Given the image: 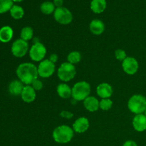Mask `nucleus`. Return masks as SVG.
Wrapping results in <instances>:
<instances>
[{"mask_svg": "<svg viewBox=\"0 0 146 146\" xmlns=\"http://www.w3.org/2000/svg\"><path fill=\"white\" fill-rule=\"evenodd\" d=\"M48 59H49L52 63L56 64L58 59V55H57L56 54H51V55L49 56V58H48Z\"/></svg>", "mask_w": 146, "mask_h": 146, "instance_id": "30", "label": "nucleus"}, {"mask_svg": "<svg viewBox=\"0 0 146 146\" xmlns=\"http://www.w3.org/2000/svg\"><path fill=\"white\" fill-rule=\"evenodd\" d=\"M122 68L125 74L132 76L138 72L139 64L135 58L127 56L126 58L122 61Z\"/></svg>", "mask_w": 146, "mask_h": 146, "instance_id": "10", "label": "nucleus"}, {"mask_svg": "<svg viewBox=\"0 0 146 146\" xmlns=\"http://www.w3.org/2000/svg\"><path fill=\"white\" fill-rule=\"evenodd\" d=\"M54 4L56 8H58V7H61L63 5V3H64V1L63 0H54Z\"/></svg>", "mask_w": 146, "mask_h": 146, "instance_id": "32", "label": "nucleus"}, {"mask_svg": "<svg viewBox=\"0 0 146 146\" xmlns=\"http://www.w3.org/2000/svg\"><path fill=\"white\" fill-rule=\"evenodd\" d=\"M89 29L94 35H101L105 31V24L101 20L95 19L90 23Z\"/></svg>", "mask_w": 146, "mask_h": 146, "instance_id": "15", "label": "nucleus"}, {"mask_svg": "<svg viewBox=\"0 0 146 146\" xmlns=\"http://www.w3.org/2000/svg\"><path fill=\"white\" fill-rule=\"evenodd\" d=\"M74 136V131L72 128L67 125L57 126L53 131V139L57 143L66 144L69 143Z\"/></svg>", "mask_w": 146, "mask_h": 146, "instance_id": "2", "label": "nucleus"}, {"mask_svg": "<svg viewBox=\"0 0 146 146\" xmlns=\"http://www.w3.org/2000/svg\"><path fill=\"white\" fill-rule=\"evenodd\" d=\"M30 58L35 62H41L46 54V48L41 42L33 44L29 51Z\"/></svg>", "mask_w": 146, "mask_h": 146, "instance_id": "7", "label": "nucleus"}, {"mask_svg": "<svg viewBox=\"0 0 146 146\" xmlns=\"http://www.w3.org/2000/svg\"><path fill=\"white\" fill-rule=\"evenodd\" d=\"M56 92L60 98L68 99L72 95V88L66 83H61L57 86Z\"/></svg>", "mask_w": 146, "mask_h": 146, "instance_id": "17", "label": "nucleus"}, {"mask_svg": "<svg viewBox=\"0 0 146 146\" xmlns=\"http://www.w3.org/2000/svg\"><path fill=\"white\" fill-rule=\"evenodd\" d=\"M91 85L85 81L76 83L72 88L71 97L76 101H84L91 94Z\"/></svg>", "mask_w": 146, "mask_h": 146, "instance_id": "3", "label": "nucleus"}, {"mask_svg": "<svg viewBox=\"0 0 146 146\" xmlns=\"http://www.w3.org/2000/svg\"><path fill=\"white\" fill-rule=\"evenodd\" d=\"M128 108L135 115L143 113L146 110V98L141 94L132 96L128 101Z\"/></svg>", "mask_w": 146, "mask_h": 146, "instance_id": "4", "label": "nucleus"}, {"mask_svg": "<svg viewBox=\"0 0 146 146\" xmlns=\"http://www.w3.org/2000/svg\"><path fill=\"white\" fill-rule=\"evenodd\" d=\"M13 34L12 28L9 26H4L0 29V41L2 43L9 42L12 38Z\"/></svg>", "mask_w": 146, "mask_h": 146, "instance_id": "19", "label": "nucleus"}, {"mask_svg": "<svg viewBox=\"0 0 146 146\" xmlns=\"http://www.w3.org/2000/svg\"><path fill=\"white\" fill-rule=\"evenodd\" d=\"M11 53L17 58H22L27 54L29 50L28 41L18 38L13 42L11 48Z\"/></svg>", "mask_w": 146, "mask_h": 146, "instance_id": "9", "label": "nucleus"}, {"mask_svg": "<svg viewBox=\"0 0 146 146\" xmlns=\"http://www.w3.org/2000/svg\"><path fill=\"white\" fill-rule=\"evenodd\" d=\"M106 8V0H92L91 2V9L95 14H101L104 12Z\"/></svg>", "mask_w": 146, "mask_h": 146, "instance_id": "20", "label": "nucleus"}, {"mask_svg": "<svg viewBox=\"0 0 146 146\" xmlns=\"http://www.w3.org/2000/svg\"><path fill=\"white\" fill-rule=\"evenodd\" d=\"M38 76L41 78H47L51 77L56 71L55 64L51 62L48 58L44 59L39 62L37 66Z\"/></svg>", "mask_w": 146, "mask_h": 146, "instance_id": "8", "label": "nucleus"}, {"mask_svg": "<svg viewBox=\"0 0 146 146\" xmlns=\"http://www.w3.org/2000/svg\"><path fill=\"white\" fill-rule=\"evenodd\" d=\"M54 17L56 22L62 25H68L73 21L72 13L64 7L56 8L54 12Z\"/></svg>", "mask_w": 146, "mask_h": 146, "instance_id": "6", "label": "nucleus"}, {"mask_svg": "<svg viewBox=\"0 0 146 146\" xmlns=\"http://www.w3.org/2000/svg\"><path fill=\"white\" fill-rule=\"evenodd\" d=\"M134 130L138 132H143L146 130V117L145 114H138L134 116L132 121Z\"/></svg>", "mask_w": 146, "mask_h": 146, "instance_id": "14", "label": "nucleus"}, {"mask_svg": "<svg viewBox=\"0 0 146 146\" xmlns=\"http://www.w3.org/2000/svg\"><path fill=\"white\" fill-rule=\"evenodd\" d=\"M145 117H146V110H145Z\"/></svg>", "mask_w": 146, "mask_h": 146, "instance_id": "34", "label": "nucleus"}, {"mask_svg": "<svg viewBox=\"0 0 146 146\" xmlns=\"http://www.w3.org/2000/svg\"><path fill=\"white\" fill-rule=\"evenodd\" d=\"M99 102L100 101L95 96H89L83 101V104H84V108L87 111L89 112H96L100 108Z\"/></svg>", "mask_w": 146, "mask_h": 146, "instance_id": "16", "label": "nucleus"}, {"mask_svg": "<svg viewBox=\"0 0 146 146\" xmlns=\"http://www.w3.org/2000/svg\"><path fill=\"white\" fill-rule=\"evenodd\" d=\"M20 36H21L20 38L26 41L33 39V37H34V30L30 27H24L21 31Z\"/></svg>", "mask_w": 146, "mask_h": 146, "instance_id": "22", "label": "nucleus"}, {"mask_svg": "<svg viewBox=\"0 0 146 146\" xmlns=\"http://www.w3.org/2000/svg\"><path fill=\"white\" fill-rule=\"evenodd\" d=\"M90 126L89 121L86 117H79L77 118L72 125V128L74 132L77 133H84L88 131Z\"/></svg>", "mask_w": 146, "mask_h": 146, "instance_id": "11", "label": "nucleus"}, {"mask_svg": "<svg viewBox=\"0 0 146 146\" xmlns=\"http://www.w3.org/2000/svg\"><path fill=\"white\" fill-rule=\"evenodd\" d=\"M115 57L118 61H123V60H125L126 58V52L123 49L118 48V49H116L115 51Z\"/></svg>", "mask_w": 146, "mask_h": 146, "instance_id": "27", "label": "nucleus"}, {"mask_svg": "<svg viewBox=\"0 0 146 146\" xmlns=\"http://www.w3.org/2000/svg\"><path fill=\"white\" fill-rule=\"evenodd\" d=\"M123 146H138V145H137L136 142H135L134 141H132V140H128V141H126L124 143Z\"/></svg>", "mask_w": 146, "mask_h": 146, "instance_id": "31", "label": "nucleus"}, {"mask_svg": "<svg viewBox=\"0 0 146 146\" xmlns=\"http://www.w3.org/2000/svg\"><path fill=\"white\" fill-rule=\"evenodd\" d=\"M31 86L33 87V88H34L36 91H41L43 88V86H44L42 81H41V80L38 79V78L36 79L35 81L31 84Z\"/></svg>", "mask_w": 146, "mask_h": 146, "instance_id": "28", "label": "nucleus"}, {"mask_svg": "<svg viewBox=\"0 0 146 146\" xmlns=\"http://www.w3.org/2000/svg\"><path fill=\"white\" fill-rule=\"evenodd\" d=\"M81 57L82 56H81V53L77 51H73L67 56V61L70 64L75 65L81 61Z\"/></svg>", "mask_w": 146, "mask_h": 146, "instance_id": "24", "label": "nucleus"}, {"mask_svg": "<svg viewBox=\"0 0 146 146\" xmlns=\"http://www.w3.org/2000/svg\"><path fill=\"white\" fill-rule=\"evenodd\" d=\"M17 76L25 85H31L38 77L37 66L32 63H22L17 68Z\"/></svg>", "mask_w": 146, "mask_h": 146, "instance_id": "1", "label": "nucleus"}, {"mask_svg": "<svg viewBox=\"0 0 146 146\" xmlns=\"http://www.w3.org/2000/svg\"><path fill=\"white\" fill-rule=\"evenodd\" d=\"M76 74V69L74 64L64 62L60 65L57 70V76L61 81L64 83L68 82L74 79Z\"/></svg>", "mask_w": 146, "mask_h": 146, "instance_id": "5", "label": "nucleus"}, {"mask_svg": "<svg viewBox=\"0 0 146 146\" xmlns=\"http://www.w3.org/2000/svg\"><path fill=\"white\" fill-rule=\"evenodd\" d=\"M60 116L66 119H71L74 117V113L68 111H62L60 113Z\"/></svg>", "mask_w": 146, "mask_h": 146, "instance_id": "29", "label": "nucleus"}, {"mask_svg": "<svg viewBox=\"0 0 146 146\" xmlns=\"http://www.w3.org/2000/svg\"><path fill=\"white\" fill-rule=\"evenodd\" d=\"M10 14L14 19H20L24 17V11L21 7L19 5H13L10 9Z\"/></svg>", "mask_w": 146, "mask_h": 146, "instance_id": "23", "label": "nucleus"}, {"mask_svg": "<svg viewBox=\"0 0 146 146\" xmlns=\"http://www.w3.org/2000/svg\"><path fill=\"white\" fill-rule=\"evenodd\" d=\"M21 97L24 102L27 104H31L36 100V93L31 85H26L23 88Z\"/></svg>", "mask_w": 146, "mask_h": 146, "instance_id": "13", "label": "nucleus"}, {"mask_svg": "<svg viewBox=\"0 0 146 146\" xmlns=\"http://www.w3.org/2000/svg\"><path fill=\"white\" fill-rule=\"evenodd\" d=\"M145 146H146V145H145Z\"/></svg>", "mask_w": 146, "mask_h": 146, "instance_id": "35", "label": "nucleus"}, {"mask_svg": "<svg viewBox=\"0 0 146 146\" xmlns=\"http://www.w3.org/2000/svg\"><path fill=\"white\" fill-rule=\"evenodd\" d=\"M55 6H54V3L51 2V1H44L40 6V9H41V11L44 14H46V15H48V14H51L52 13L54 12L56 8Z\"/></svg>", "mask_w": 146, "mask_h": 146, "instance_id": "21", "label": "nucleus"}, {"mask_svg": "<svg viewBox=\"0 0 146 146\" xmlns=\"http://www.w3.org/2000/svg\"><path fill=\"white\" fill-rule=\"evenodd\" d=\"M12 7V0H0V14H4L10 11Z\"/></svg>", "mask_w": 146, "mask_h": 146, "instance_id": "25", "label": "nucleus"}, {"mask_svg": "<svg viewBox=\"0 0 146 146\" xmlns=\"http://www.w3.org/2000/svg\"><path fill=\"white\" fill-rule=\"evenodd\" d=\"M96 94L100 98H111L113 94V90L111 85L108 83H101L98 84L96 88Z\"/></svg>", "mask_w": 146, "mask_h": 146, "instance_id": "12", "label": "nucleus"}, {"mask_svg": "<svg viewBox=\"0 0 146 146\" xmlns=\"http://www.w3.org/2000/svg\"><path fill=\"white\" fill-rule=\"evenodd\" d=\"M113 106V101L111 98H102L99 102V108L102 111H108Z\"/></svg>", "mask_w": 146, "mask_h": 146, "instance_id": "26", "label": "nucleus"}, {"mask_svg": "<svg viewBox=\"0 0 146 146\" xmlns=\"http://www.w3.org/2000/svg\"><path fill=\"white\" fill-rule=\"evenodd\" d=\"M24 87V84L20 80H14L9 85V92L12 96L21 95Z\"/></svg>", "mask_w": 146, "mask_h": 146, "instance_id": "18", "label": "nucleus"}, {"mask_svg": "<svg viewBox=\"0 0 146 146\" xmlns=\"http://www.w3.org/2000/svg\"><path fill=\"white\" fill-rule=\"evenodd\" d=\"M13 1H14V2H20V1H23V0H12Z\"/></svg>", "mask_w": 146, "mask_h": 146, "instance_id": "33", "label": "nucleus"}]
</instances>
